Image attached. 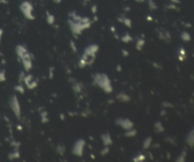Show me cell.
Listing matches in <instances>:
<instances>
[{
	"label": "cell",
	"instance_id": "obj_1",
	"mask_svg": "<svg viewBox=\"0 0 194 162\" xmlns=\"http://www.w3.org/2000/svg\"><path fill=\"white\" fill-rule=\"evenodd\" d=\"M103 139H104V143L105 144L111 143V139H110L109 136H103Z\"/></svg>",
	"mask_w": 194,
	"mask_h": 162
}]
</instances>
